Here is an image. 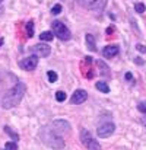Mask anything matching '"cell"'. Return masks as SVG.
I'll use <instances>...</instances> for the list:
<instances>
[{"instance_id":"obj_26","label":"cell","mask_w":146,"mask_h":150,"mask_svg":"<svg viewBox=\"0 0 146 150\" xmlns=\"http://www.w3.org/2000/svg\"><path fill=\"white\" fill-rule=\"evenodd\" d=\"M142 122H143V124H146V118H143V120H142Z\"/></svg>"},{"instance_id":"obj_10","label":"cell","mask_w":146,"mask_h":150,"mask_svg":"<svg viewBox=\"0 0 146 150\" xmlns=\"http://www.w3.org/2000/svg\"><path fill=\"white\" fill-rule=\"evenodd\" d=\"M118 54V47L117 45H107L104 50H102V55L105 58H113L114 55Z\"/></svg>"},{"instance_id":"obj_9","label":"cell","mask_w":146,"mask_h":150,"mask_svg":"<svg viewBox=\"0 0 146 150\" xmlns=\"http://www.w3.org/2000/svg\"><path fill=\"white\" fill-rule=\"evenodd\" d=\"M51 127H53L58 134H61V133H69V131H70V124H69L67 121H64V120H56Z\"/></svg>"},{"instance_id":"obj_12","label":"cell","mask_w":146,"mask_h":150,"mask_svg":"<svg viewBox=\"0 0 146 150\" xmlns=\"http://www.w3.org/2000/svg\"><path fill=\"white\" fill-rule=\"evenodd\" d=\"M86 47L89 51H97V45H95V40H94V35L91 34H86Z\"/></svg>"},{"instance_id":"obj_23","label":"cell","mask_w":146,"mask_h":150,"mask_svg":"<svg viewBox=\"0 0 146 150\" xmlns=\"http://www.w3.org/2000/svg\"><path fill=\"white\" fill-rule=\"evenodd\" d=\"M124 79H126L127 82H132V83H133V74H132V73H129V71H127V73L124 74Z\"/></svg>"},{"instance_id":"obj_2","label":"cell","mask_w":146,"mask_h":150,"mask_svg":"<svg viewBox=\"0 0 146 150\" xmlns=\"http://www.w3.org/2000/svg\"><path fill=\"white\" fill-rule=\"evenodd\" d=\"M40 137L43 140V143L46 146H48L53 150H61L64 147V140L63 137L51 127V125H46L41 128L40 131Z\"/></svg>"},{"instance_id":"obj_22","label":"cell","mask_w":146,"mask_h":150,"mask_svg":"<svg viewBox=\"0 0 146 150\" xmlns=\"http://www.w3.org/2000/svg\"><path fill=\"white\" fill-rule=\"evenodd\" d=\"M137 109H139L142 114H145L146 115V102H140V103L137 105Z\"/></svg>"},{"instance_id":"obj_6","label":"cell","mask_w":146,"mask_h":150,"mask_svg":"<svg viewBox=\"0 0 146 150\" xmlns=\"http://www.w3.org/2000/svg\"><path fill=\"white\" fill-rule=\"evenodd\" d=\"M19 66H21L24 70H26V71H32V70H35V67L38 66V57H37V55H29V57L24 58V60L19 63Z\"/></svg>"},{"instance_id":"obj_19","label":"cell","mask_w":146,"mask_h":150,"mask_svg":"<svg viewBox=\"0 0 146 150\" xmlns=\"http://www.w3.org/2000/svg\"><path fill=\"white\" fill-rule=\"evenodd\" d=\"M66 93L63 92V91H58V92H56V99L58 100V102H64L66 100Z\"/></svg>"},{"instance_id":"obj_28","label":"cell","mask_w":146,"mask_h":150,"mask_svg":"<svg viewBox=\"0 0 146 150\" xmlns=\"http://www.w3.org/2000/svg\"><path fill=\"white\" fill-rule=\"evenodd\" d=\"M0 1H3V0H0Z\"/></svg>"},{"instance_id":"obj_20","label":"cell","mask_w":146,"mask_h":150,"mask_svg":"<svg viewBox=\"0 0 146 150\" xmlns=\"http://www.w3.org/2000/svg\"><path fill=\"white\" fill-rule=\"evenodd\" d=\"M135 10H136L137 13H143L146 10V6L143 3H136V4H135Z\"/></svg>"},{"instance_id":"obj_16","label":"cell","mask_w":146,"mask_h":150,"mask_svg":"<svg viewBox=\"0 0 146 150\" xmlns=\"http://www.w3.org/2000/svg\"><path fill=\"white\" fill-rule=\"evenodd\" d=\"M26 34H28V38H32L34 37V22L29 21L26 23Z\"/></svg>"},{"instance_id":"obj_27","label":"cell","mask_w":146,"mask_h":150,"mask_svg":"<svg viewBox=\"0 0 146 150\" xmlns=\"http://www.w3.org/2000/svg\"><path fill=\"white\" fill-rule=\"evenodd\" d=\"M1 44H3V40H0V45H1Z\"/></svg>"},{"instance_id":"obj_11","label":"cell","mask_w":146,"mask_h":150,"mask_svg":"<svg viewBox=\"0 0 146 150\" xmlns=\"http://www.w3.org/2000/svg\"><path fill=\"white\" fill-rule=\"evenodd\" d=\"M80 6L86 7V9H95L99 0H78Z\"/></svg>"},{"instance_id":"obj_24","label":"cell","mask_w":146,"mask_h":150,"mask_svg":"<svg viewBox=\"0 0 146 150\" xmlns=\"http://www.w3.org/2000/svg\"><path fill=\"white\" fill-rule=\"evenodd\" d=\"M136 50H137V51H142V52H146V47L140 45V44H137V45H136Z\"/></svg>"},{"instance_id":"obj_5","label":"cell","mask_w":146,"mask_h":150,"mask_svg":"<svg viewBox=\"0 0 146 150\" xmlns=\"http://www.w3.org/2000/svg\"><path fill=\"white\" fill-rule=\"evenodd\" d=\"M114 131H115V125H114V122H104V124L98 125V130H97L98 136H99V137H104V139L113 136Z\"/></svg>"},{"instance_id":"obj_13","label":"cell","mask_w":146,"mask_h":150,"mask_svg":"<svg viewBox=\"0 0 146 150\" xmlns=\"http://www.w3.org/2000/svg\"><path fill=\"white\" fill-rule=\"evenodd\" d=\"M53 38H54V34H53V31H44V32H41L40 34V40L41 41H53Z\"/></svg>"},{"instance_id":"obj_21","label":"cell","mask_w":146,"mask_h":150,"mask_svg":"<svg viewBox=\"0 0 146 150\" xmlns=\"http://www.w3.org/2000/svg\"><path fill=\"white\" fill-rule=\"evenodd\" d=\"M4 149L6 150H18V144H16L15 142H7L6 146H4Z\"/></svg>"},{"instance_id":"obj_17","label":"cell","mask_w":146,"mask_h":150,"mask_svg":"<svg viewBox=\"0 0 146 150\" xmlns=\"http://www.w3.org/2000/svg\"><path fill=\"white\" fill-rule=\"evenodd\" d=\"M47 77H48V82L50 83H54L58 77H57V73L56 71H53V70H48L47 71Z\"/></svg>"},{"instance_id":"obj_14","label":"cell","mask_w":146,"mask_h":150,"mask_svg":"<svg viewBox=\"0 0 146 150\" xmlns=\"http://www.w3.org/2000/svg\"><path fill=\"white\" fill-rule=\"evenodd\" d=\"M95 86H97V89L99 92H102V93H108L110 92V86L105 83V82H97L95 83Z\"/></svg>"},{"instance_id":"obj_25","label":"cell","mask_w":146,"mask_h":150,"mask_svg":"<svg viewBox=\"0 0 146 150\" xmlns=\"http://www.w3.org/2000/svg\"><path fill=\"white\" fill-rule=\"evenodd\" d=\"M135 63H136V64H143L145 61H143L142 58H139V57H137V58H135Z\"/></svg>"},{"instance_id":"obj_7","label":"cell","mask_w":146,"mask_h":150,"mask_svg":"<svg viewBox=\"0 0 146 150\" xmlns=\"http://www.w3.org/2000/svg\"><path fill=\"white\" fill-rule=\"evenodd\" d=\"M86 99H88V93H86V91H83V89H78V91H75L73 95L70 96V103H73V105H79V103H83Z\"/></svg>"},{"instance_id":"obj_3","label":"cell","mask_w":146,"mask_h":150,"mask_svg":"<svg viewBox=\"0 0 146 150\" xmlns=\"http://www.w3.org/2000/svg\"><path fill=\"white\" fill-rule=\"evenodd\" d=\"M51 29H53V34H54L56 37H58V40H61V41H69L70 37H72L69 28H67L63 22L54 21V22L51 23Z\"/></svg>"},{"instance_id":"obj_8","label":"cell","mask_w":146,"mask_h":150,"mask_svg":"<svg viewBox=\"0 0 146 150\" xmlns=\"http://www.w3.org/2000/svg\"><path fill=\"white\" fill-rule=\"evenodd\" d=\"M31 51L37 57H48L50 52H51V48H50L47 44H37V45H34L31 48Z\"/></svg>"},{"instance_id":"obj_18","label":"cell","mask_w":146,"mask_h":150,"mask_svg":"<svg viewBox=\"0 0 146 150\" xmlns=\"http://www.w3.org/2000/svg\"><path fill=\"white\" fill-rule=\"evenodd\" d=\"M61 10H63L61 4H60V3H57V4H54V6L51 7V15H58Z\"/></svg>"},{"instance_id":"obj_15","label":"cell","mask_w":146,"mask_h":150,"mask_svg":"<svg viewBox=\"0 0 146 150\" xmlns=\"http://www.w3.org/2000/svg\"><path fill=\"white\" fill-rule=\"evenodd\" d=\"M4 131H6V133H7V134H9L12 139H13V142H18V140H19V136H18V133H15V131H13V130H12L9 125H4Z\"/></svg>"},{"instance_id":"obj_4","label":"cell","mask_w":146,"mask_h":150,"mask_svg":"<svg viewBox=\"0 0 146 150\" xmlns=\"http://www.w3.org/2000/svg\"><path fill=\"white\" fill-rule=\"evenodd\" d=\"M80 142H82V144L88 150H101L99 143L92 137V134L88 130H85V128L80 130Z\"/></svg>"},{"instance_id":"obj_1","label":"cell","mask_w":146,"mask_h":150,"mask_svg":"<svg viewBox=\"0 0 146 150\" xmlns=\"http://www.w3.org/2000/svg\"><path fill=\"white\" fill-rule=\"evenodd\" d=\"M25 91H26V86L22 83V82H18L12 89H9L4 96L1 98V106L4 109H12L15 106H18L21 103V100L25 95Z\"/></svg>"}]
</instances>
